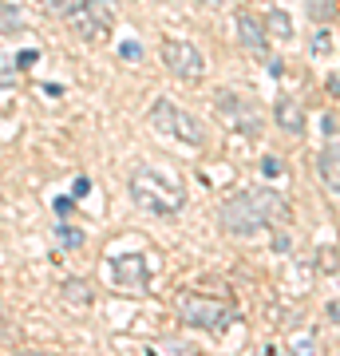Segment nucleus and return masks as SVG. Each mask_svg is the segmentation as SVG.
Masks as SVG:
<instances>
[{"label":"nucleus","instance_id":"obj_19","mask_svg":"<svg viewBox=\"0 0 340 356\" xmlns=\"http://www.w3.org/2000/svg\"><path fill=\"white\" fill-rule=\"evenodd\" d=\"M321 131H325V139H337V115H325L321 119Z\"/></svg>","mask_w":340,"mask_h":356},{"label":"nucleus","instance_id":"obj_21","mask_svg":"<svg viewBox=\"0 0 340 356\" xmlns=\"http://www.w3.org/2000/svg\"><path fill=\"white\" fill-rule=\"evenodd\" d=\"M88 191H91V178H76V194H72V198H83Z\"/></svg>","mask_w":340,"mask_h":356},{"label":"nucleus","instance_id":"obj_2","mask_svg":"<svg viewBox=\"0 0 340 356\" xmlns=\"http://www.w3.org/2000/svg\"><path fill=\"white\" fill-rule=\"evenodd\" d=\"M289 214V206L281 198L277 191H241L234 194L222 210H218V222L226 234H238V238H250L257 229H265L269 222H277V218Z\"/></svg>","mask_w":340,"mask_h":356},{"label":"nucleus","instance_id":"obj_4","mask_svg":"<svg viewBox=\"0 0 340 356\" xmlns=\"http://www.w3.org/2000/svg\"><path fill=\"white\" fill-rule=\"evenodd\" d=\"M63 20L79 40H107L115 28V0H79Z\"/></svg>","mask_w":340,"mask_h":356},{"label":"nucleus","instance_id":"obj_6","mask_svg":"<svg viewBox=\"0 0 340 356\" xmlns=\"http://www.w3.org/2000/svg\"><path fill=\"white\" fill-rule=\"evenodd\" d=\"M151 127L163 131V135H170V139H178V143H186V147H202V143H206L202 123L194 119V115H186L182 107H175L170 99H159L151 107Z\"/></svg>","mask_w":340,"mask_h":356},{"label":"nucleus","instance_id":"obj_3","mask_svg":"<svg viewBox=\"0 0 340 356\" xmlns=\"http://www.w3.org/2000/svg\"><path fill=\"white\" fill-rule=\"evenodd\" d=\"M178 317L186 329H202V332H226L238 321V309L226 301H214L206 293H182L178 297Z\"/></svg>","mask_w":340,"mask_h":356},{"label":"nucleus","instance_id":"obj_10","mask_svg":"<svg viewBox=\"0 0 340 356\" xmlns=\"http://www.w3.org/2000/svg\"><path fill=\"white\" fill-rule=\"evenodd\" d=\"M273 119H277V127L289 135V139H301L305 135V107L293 95H277L273 103Z\"/></svg>","mask_w":340,"mask_h":356},{"label":"nucleus","instance_id":"obj_5","mask_svg":"<svg viewBox=\"0 0 340 356\" xmlns=\"http://www.w3.org/2000/svg\"><path fill=\"white\" fill-rule=\"evenodd\" d=\"M214 111L229 131H238L245 139H257L261 135V107L253 99H245V95H238V91H218Z\"/></svg>","mask_w":340,"mask_h":356},{"label":"nucleus","instance_id":"obj_11","mask_svg":"<svg viewBox=\"0 0 340 356\" xmlns=\"http://www.w3.org/2000/svg\"><path fill=\"white\" fill-rule=\"evenodd\" d=\"M337 163H340V154H337V139H328L325 147H321V154H316V175L325 178L328 194H337V191H340V175H337Z\"/></svg>","mask_w":340,"mask_h":356},{"label":"nucleus","instance_id":"obj_1","mask_svg":"<svg viewBox=\"0 0 340 356\" xmlns=\"http://www.w3.org/2000/svg\"><path fill=\"white\" fill-rule=\"evenodd\" d=\"M131 202L147 214H178L186 206V186H182L175 166L139 163L131 175Z\"/></svg>","mask_w":340,"mask_h":356},{"label":"nucleus","instance_id":"obj_12","mask_svg":"<svg viewBox=\"0 0 340 356\" xmlns=\"http://www.w3.org/2000/svg\"><path fill=\"white\" fill-rule=\"evenodd\" d=\"M60 297H63V305H76V309H88L91 305V297H95V293H91V285L83 277H67L60 285Z\"/></svg>","mask_w":340,"mask_h":356},{"label":"nucleus","instance_id":"obj_14","mask_svg":"<svg viewBox=\"0 0 340 356\" xmlns=\"http://www.w3.org/2000/svg\"><path fill=\"white\" fill-rule=\"evenodd\" d=\"M20 28H24V16H20V8L0 0V32H20Z\"/></svg>","mask_w":340,"mask_h":356},{"label":"nucleus","instance_id":"obj_22","mask_svg":"<svg viewBox=\"0 0 340 356\" xmlns=\"http://www.w3.org/2000/svg\"><path fill=\"white\" fill-rule=\"evenodd\" d=\"M198 4H229V0H198Z\"/></svg>","mask_w":340,"mask_h":356},{"label":"nucleus","instance_id":"obj_16","mask_svg":"<svg viewBox=\"0 0 340 356\" xmlns=\"http://www.w3.org/2000/svg\"><path fill=\"white\" fill-rule=\"evenodd\" d=\"M76 4H79V0H40V8H44V13H51V16H67Z\"/></svg>","mask_w":340,"mask_h":356},{"label":"nucleus","instance_id":"obj_20","mask_svg":"<svg viewBox=\"0 0 340 356\" xmlns=\"http://www.w3.org/2000/svg\"><path fill=\"white\" fill-rule=\"evenodd\" d=\"M119 51H123V60H143V48H139V44H123Z\"/></svg>","mask_w":340,"mask_h":356},{"label":"nucleus","instance_id":"obj_15","mask_svg":"<svg viewBox=\"0 0 340 356\" xmlns=\"http://www.w3.org/2000/svg\"><path fill=\"white\" fill-rule=\"evenodd\" d=\"M309 51H313L316 60H321V56H332V32H328V28H316V32H313V44H309Z\"/></svg>","mask_w":340,"mask_h":356},{"label":"nucleus","instance_id":"obj_13","mask_svg":"<svg viewBox=\"0 0 340 356\" xmlns=\"http://www.w3.org/2000/svg\"><path fill=\"white\" fill-rule=\"evenodd\" d=\"M265 32H273L277 40H289V36H293V24H289V16L281 13V8H273V13L265 16Z\"/></svg>","mask_w":340,"mask_h":356},{"label":"nucleus","instance_id":"obj_18","mask_svg":"<svg viewBox=\"0 0 340 356\" xmlns=\"http://www.w3.org/2000/svg\"><path fill=\"white\" fill-rule=\"evenodd\" d=\"M56 238H60L63 245H83V234H79V229H67V226H56Z\"/></svg>","mask_w":340,"mask_h":356},{"label":"nucleus","instance_id":"obj_9","mask_svg":"<svg viewBox=\"0 0 340 356\" xmlns=\"http://www.w3.org/2000/svg\"><path fill=\"white\" fill-rule=\"evenodd\" d=\"M238 44L250 51V56H269V32H265V24L257 16L238 13Z\"/></svg>","mask_w":340,"mask_h":356},{"label":"nucleus","instance_id":"obj_7","mask_svg":"<svg viewBox=\"0 0 340 356\" xmlns=\"http://www.w3.org/2000/svg\"><path fill=\"white\" fill-rule=\"evenodd\" d=\"M163 64L175 79H186V83L206 76V56L190 40H163Z\"/></svg>","mask_w":340,"mask_h":356},{"label":"nucleus","instance_id":"obj_17","mask_svg":"<svg viewBox=\"0 0 340 356\" xmlns=\"http://www.w3.org/2000/svg\"><path fill=\"white\" fill-rule=\"evenodd\" d=\"M16 83V60L0 56V88H13Z\"/></svg>","mask_w":340,"mask_h":356},{"label":"nucleus","instance_id":"obj_8","mask_svg":"<svg viewBox=\"0 0 340 356\" xmlns=\"http://www.w3.org/2000/svg\"><path fill=\"white\" fill-rule=\"evenodd\" d=\"M111 281L119 293H147L151 289V266L143 254H119L111 257Z\"/></svg>","mask_w":340,"mask_h":356}]
</instances>
